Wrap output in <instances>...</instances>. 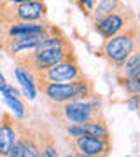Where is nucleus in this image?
I'll use <instances>...</instances> for the list:
<instances>
[{
  "instance_id": "nucleus-1",
  "label": "nucleus",
  "mask_w": 140,
  "mask_h": 157,
  "mask_svg": "<svg viewBox=\"0 0 140 157\" xmlns=\"http://www.w3.org/2000/svg\"><path fill=\"white\" fill-rule=\"evenodd\" d=\"M137 49H138V25L135 23L130 28L105 39V44L102 47V56L118 68Z\"/></svg>"
},
{
  "instance_id": "nucleus-2",
  "label": "nucleus",
  "mask_w": 140,
  "mask_h": 157,
  "mask_svg": "<svg viewBox=\"0 0 140 157\" xmlns=\"http://www.w3.org/2000/svg\"><path fill=\"white\" fill-rule=\"evenodd\" d=\"M37 86L46 94V98L56 105L77 98H90L95 94V86L86 77L72 82H37Z\"/></svg>"
},
{
  "instance_id": "nucleus-3",
  "label": "nucleus",
  "mask_w": 140,
  "mask_h": 157,
  "mask_svg": "<svg viewBox=\"0 0 140 157\" xmlns=\"http://www.w3.org/2000/svg\"><path fill=\"white\" fill-rule=\"evenodd\" d=\"M47 14V6L44 0H28L21 4L2 2L0 6V23L14 25L26 21H42Z\"/></svg>"
},
{
  "instance_id": "nucleus-4",
  "label": "nucleus",
  "mask_w": 140,
  "mask_h": 157,
  "mask_svg": "<svg viewBox=\"0 0 140 157\" xmlns=\"http://www.w3.org/2000/svg\"><path fill=\"white\" fill-rule=\"evenodd\" d=\"M62 105V117L70 124H84L88 121H93L100 115V98L96 94L90 98H77L70 100Z\"/></svg>"
},
{
  "instance_id": "nucleus-5",
  "label": "nucleus",
  "mask_w": 140,
  "mask_h": 157,
  "mask_svg": "<svg viewBox=\"0 0 140 157\" xmlns=\"http://www.w3.org/2000/svg\"><path fill=\"white\" fill-rule=\"evenodd\" d=\"M32 75H34L35 82H72V80H79L84 77L75 56L67 58V59L56 63L46 70L35 72Z\"/></svg>"
},
{
  "instance_id": "nucleus-6",
  "label": "nucleus",
  "mask_w": 140,
  "mask_h": 157,
  "mask_svg": "<svg viewBox=\"0 0 140 157\" xmlns=\"http://www.w3.org/2000/svg\"><path fill=\"white\" fill-rule=\"evenodd\" d=\"M135 23H137V16L126 6H121L114 12L100 17V19H96V21H93V25H95V32L100 37L109 39L112 35H116L119 32H123V30L130 28Z\"/></svg>"
},
{
  "instance_id": "nucleus-7",
  "label": "nucleus",
  "mask_w": 140,
  "mask_h": 157,
  "mask_svg": "<svg viewBox=\"0 0 140 157\" xmlns=\"http://www.w3.org/2000/svg\"><path fill=\"white\" fill-rule=\"evenodd\" d=\"M74 148L77 150V155L84 157H98V155H107L110 154V141L100 140L91 135H81L74 138Z\"/></svg>"
},
{
  "instance_id": "nucleus-8",
  "label": "nucleus",
  "mask_w": 140,
  "mask_h": 157,
  "mask_svg": "<svg viewBox=\"0 0 140 157\" xmlns=\"http://www.w3.org/2000/svg\"><path fill=\"white\" fill-rule=\"evenodd\" d=\"M49 33H51V26H49V30H46V32L37 33V35H18V37H9V39H6L2 44H4L6 52H9V54L14 58V56H18V54H21V52L32 51L35 45H39Z\"/></svg>"
},
{
  "instance_id": "nucleus-9",
  "label": "nucleus",
  "mask_w": 140,
  "mask_h": 157,
  "mask_svg": "<svg viewBox=\"0 0 140 157\" xmlns=\"http://www.w3.org/2000/svg\"><path fill=\"white\" fill-rule=\"evenodd\" d=\"M18 138V122L9 115V113H2V121H0V155H7L9 148Z\"/></svg>"
},
{
  "instance_id": "nucleus-10",
  "label": "nucleus",
  "mask_w": 140,
  "mask_h": 157,
  "mask_svg": "<svg viewBox=\"0 0 140 157\" xmlns=\"http://www.w3.org/2000/svg\"><path fill=\"white\" fill-rule=\"evenodd\" d=\"M46 30H49L47 23H40V21H26V23H14L9 25L7 35L9 37H18V35H37L42 33Z\"/></svg>"
},
{
  "instance_id": "nucleus-11",
  "label": "nucleus",
  "mask_w": 140,
  "mask_h": 157,
  "mask_svg": "<svg viewBox=\"0 0 140 157\" xmlns=\"http://www.w3.org/2000/svg\"><path fill=\"white\" fill-rule=\"evenodd\" d=\"M14 75H16V78L19 80V84L23 86L25 94L28 96V100H35L37 89H35V80H34L32 72H30V70H26L25 67H21V65H18L16 70H14Z\"/></svg>"
},
{
  "instance_id": "nucleus-12",
  "label": "nucleus",
  "mask_w": 140,
  "mask_h": 157,
  "mask_svg": "<svg viewBox=\"0 0 140 157\" xmlns=\"http://www.w3.org/2000/svg\"><path fill=\"white\" fill-rule=\"evenodd\" d=\"M84 128V133L86 135H91L95 138H100V140H105V141H110V133H109V128L107 124L102 121V119H93V121H88V122L82 124Z\"/></svg>"
},
{
  "instance_id": "nucleus-13",
  "label": "nucleus",
  "mask_w": 140,
  "mask_h": 157,
  "mask_svg": "<svg viewBox=\"0 0 140 157\" xmlns=\"http://www.w3.org/2000/svg\"><path fill=\"white\" fill-rule=\"evenodd\" d=\"M121 6H123L121 0H96L95 7H93V11H91V14H90V19L91 21H96V19H100V17L114 12Z\"/></svg>"
},
{
  "instance_id": "nucleus-14",
  "label": "nucleus",
  "mask_w": 140,
  "mask_h": 157,
  "mask_svg": "<svg viewBox=\"0 0 140 157\" xmlns=\"http://www.w3.org/2000/svg\"><path fill=\"white\" fill-rule=\"evenodd\" d=\"M118 75L121 77H138L140 75V52L138 49L118 67Z\"/></svg>"
},
{
  "instance_id": "nucleus-15",
  "label": "nucleus",
  "mask_w": 140,
  "mask_h": 157,
  "mask_svg": "<svg viewBox=\"0 0 140 157\" xmlns=\"http://www.w3.org/2000/svg\"><path fill=\"white\" fill-rule=\"evenodd\" d=\"M118 82L130 96L140 93V75L138 77H121V75H118Z\"/></svg>"
},
{
  "instance_id": "nucleus-16",
  "label": "nucleus",
  "mask_w": 140,
  "mask_h": 157,
  "mask_svg": "<svg viewBox=\"0 0 140 157\" xmlns=\"http://www.w3.org/2000/svg\"><path fill=\"white\" fill-rule=\"evenodd\" d=\"M4 101L12 108V113L18 121L26 117V110H25V105L19 101V96H4Z\"/></svg>"
},
{
  "instance_id": "nucleus-17",
  "label": "nucleus",
  "mask_w": 140,
  "mask_h": 157,
  "mask_svg": "<svg viewBox=\"0 0 140 157\" xmlns=\"http://www.w3.org/2000/svg\"><path fill=\"white\" fill-rule=\"evenodd\" d=\"M9 157H26V150H25V145H23V141L19 140V138H16L14 140V143L11 145V148H9V154H7Z\"/></svg>"
},
{
  "instance_id": "nucleus-18",
  "label": "nucleus",
  "mask_w": 140,
  "mask_h": 157,
  "mask_svg": "<svg viewBox=\"0 0 140 157\" xmlns=\"http://www.w3.org/2000/svg\"><path fill=\"white\" fill-rule=\"evenodd\" d=\"M75 4H77L79 9L82 11L84 16L90 17L91 11H93V7H95V4H96V0H75Z\"/></svg>"
},
{
  "instance_id": "nucleus-19",
  "label": "nucleus",
  "mask_w": 140,
  "mask_h": 157,
  "mask_svg": "<svg viewBox=\"0 0 140 157\" xmlns=\"http://www.w3.org/2000/svg\"><path fill=\"white\" fill-rule=\"evenodd\" d=\"M0 94L2 96H19V89H16L14 86L6 82V84L0 86Z\"/></svg>"
},
{
  "instance_id": "nucleus-20",
  "label": "nucleus",
  "mask_w": 140,
  "mask_h": 157,
  "mask_svg": "<svg viewBox=\"0 0 140 157\" xmlns=\"http://www.w3.org/2000/svg\"><path fill=\"white\" fill-rule=\"evenodd\" d=\"M67 133L70 138H77V136L84 135V128H82V124H70L67 128Z\"/></svg>"
},
{
  "instance_id": "nucleus-21",
  "label": "nucleus",
  "mask_w": 140,
  "mask_h": 157,
  "mask_svg": "<svg viewBox=\"0 0 140 157\" xmlns=\"http://www.w3.org/2000/svg\"><path fill=\"white\" fill-rule=\"evenodd\" d=\"M138 100H140L138 94H131V98L126 100V108L131 110V112H137V108H138Z\"/></svg>"
},
{
  "instance_id": "nucleus-22",
  "label": "nucleus",
  "mask_w": 140,
  "mask_h": 157,
  "mask_svg": "<svg viewBox=\"0 0 140 157\" xmlns=\"http://www.w3.org/2000/svg\"><path fill=\"white\" fill-rule=\"evenodd\" d=\"M2 84H6V77H4V73L0 72V86Z\"/></svg>"
},
{
  "instance_id": "nucleus-23",
  "label": "nucleus",
  "mask_w": 140,
  "mask_h": 157,
  "mask_svg": "<svg viewBox=\"0 0 140 157\" xmlns=\"http://www.w3.org/2000/svg\"><path fill=\"white\" fill-rule=\"evenodd\" d=\"M7 2H11V4H21V2H28V0H7Z\"/></svg>"
},
{
  "instance_id": "nucleus-24",
  "label": "nucleus",
  "mask_w": 140,
  "mask_h": 157,
  "mask_svg": "<svg viewBox=\"0 0 140 157\" xmlns=\"http://www.w3.org/2000/svg\"><path fill=\"white\" fill-rule=\"evenodd\" d=\"M0 49H4V44H2V42H0Z\"/></svg>"
},
{
  "instance_id": "nucleus-25",
  "label": "nucleus",
  "mask_w": 140,
  "mask_h": 157,
  "mask_svg": "<svg viewBox=\"0 0 140 157\" xmlns=\"http://www.w3.org/2000/svg\"><path fill=\"white\" fill-rule=\"evenodd\" d=\"M0 6H2V0H0Z\"/></svg>"
}]
</instances>
